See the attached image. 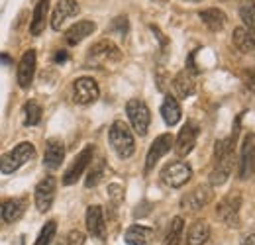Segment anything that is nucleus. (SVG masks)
Returning a JSON list of instances; mask_svg holds the SVG:
<instances>
[{
	"label": "nucleus",
	"instance_id": "1",
	"mask_svg": "<svg viewBox=\"0 0 255 245\" xmlns=\"http://www.w3.org/2000/svg\"><path fill=\"white\" fill-rule=\"evenodd\" d=\"M238 131H240V118L236 120V127L232 131V135L228 139H220L216 143V151H214V169L210 173V184L212 186H222L232 171H234V161H236V139H238Z\"/></svg>",
	"mask_w": 255,
	"mask_h": 245
},
{
	"label": "nucleus",
	"instance_id": "2",
	"mask_svg": "<svg viewBox=\"0 0 255 245\" xmlns=\"http://www.w3.org/2000/svg\"><path fill=\"white\" fill-rule=\"evenodd\" d=\"M120 61H122V51L110 39H98L95 45H91L87 53V65L96 69H104L108 65H116Z\"/></svg>",
	"mask_w": 255,
	"mask_h": 245
},
{
	"label": "nucleus",
	"instance_id": "3",
	"mask_svg": "<svg viewBox=\"0 0 255 245\" xmlns=\"http://www.w3.org/2000/svg\"><path fill=\"white\" fill-rule=\"evenodd\" d=\"M108 141L112 145V149L116 151V155L120 159H129L133 151H135V141H133V133H131V127L124 123L122 120H116V122L110 125L108 129Z\"/></svg>",
	"mask_w": 255,
	"mask_h": 245
},
{
	"label": "nucleus",
	"instance_id": "4",
	"mask_svg": "<svg viewBox=\"0 0 255 245\" xmlns=\"http://www.w3.org/2000/svg\"><path fill=\"white\" fill-rule=\"evenodd\" d=\"M35 155V149L30 141H22L18 143L12 151L4 153L0 157V173L10 175L14 171H18L22 165H26L28 161H32V157Z\"/></svg>",
	"mask_w": 255,
	"mask_h": 245
},
{
	"label": "nucleus",
	"instance_id": "5",
	"mask_svg": "<svg viewBox=\"0 0 255 245\" xmlns=\"http://www.w3.org/2000/svg\"><path fill=\"white\" fill-rule=\"evenodd\" d=\"M126 114L129 118V123L133 127V131L137 135H147L149 131V123H151V112L147 108V104L139 98H131L126 104Z\"/></svg>",
	"mask_w": 255,
	"mask_h": 245
},
{
	"label": "nucleus",
	"instance_id": "6",
	"mask_svg": "<svg viewBox=\"0 0 255 245\" xmlns=\"http://www.w3.org/2000/svg\"><path fill=\"white\" fill-rule=\"evenodd\" d=\"M240 210H242V194L240 192L226 194L220 200V204L216 206V214L228 228H238L240 226Z\"/></svg>",
	"mask_w": 255,
	"mask_h": 245
},
{
	"label": "nucleus",
	"instance_id": "7",
	"mask_svg": "<svg viewBox=\"0 0 255 245\" xmlns=\"http://www.w3.org/2000/svg\"><path fill=\"white\" fill-rule=\"evenodd\" d=\"M192 179V167L187 161H173L161 171V181L169 188H181Z\"/></svg>",
	"mask_w": 255,
	"mask_h": 245
},
{
	"label": "nucleus",
	"instance_id": "8",
	"mask_svg": "<svg viewBox=\"0 0 255 245\" xmlns=\"http://www.w3.org/2000/svg\"><path fill=\"white\" fill-rule=\"evenodd\" d=\"M212 198H214V190H212L210 186L200 184V186L192 188L191 192H187V194L181 198V204H179V206H181V210H185V212H189V214H194V212L206 208V206L212 202Z\"/></svg>",
	"mask_w": 255,
	"mask_h": 245
},
{
	"label": "nucleus",
	"instance_id": "9",
	"mask_svg": "<svg viewBox=\"0 0 255 245\" xmlns=\"http://www.w3.org/2000/svg\"><path fill=\"white\" fill-rule=\"evenodd\" d=\"M100 96V89L93 77H79L73 83V100L81 106H89L98 100Z\"/></svg>",
	"mask_w": 255,
	"mask_h": 245
},
{
	"label": "nucleus",
	"instance_id": "10",
	"mask_svg": "<svg viewBox=\"0 0 255 245\" xmlns=\"http://www.w3.org/2000/svg\"><path fill=\"white\" fill-rule=\"evenodd\" d=\"M93 157H95V147L93 145H87L81 153L75 157V161L69 165V169L65 171L63 175V184L69 186V184H75L89 169V165L93 163Z\"/></svg>",
	"mask_w": 255,
	"mask_h": 245
},
{
	"label": "nucleus",
	"instance_id": "11",
	"mask_svg": "<svg viewBox=\"0 0 255 245\" xmlns=\"http://www.w3.org/2000/svg\"><path fill=\"white\" fill-rule=\"evenodd\" d=\"M55 190H57V183L51 175H47L45 179H41L39 184L35 186V194H33V200H35V208L45 214L51 210L53 206V200H55Z\"/></svg>",
	"mask_w": 255,
	"mask_h": 245
},
{
	"label": "nucleus",
	"instance_id": "12",
	"mask_svg": "<svg viewBox=\"0 0 255 245\" xmlns=\"http://www.w3.org/2000/svg\"><path fill=\"white\" fill-rule=\"evenodd\" d=\"M198 133H200L198 125L194 122H191V120L181 127V131H179V135L175 137V143H173V145H175V151H177L179 157H187V155L194 149L196 139H198Z\"/></svg>",
	"mask_w": 255,
	"mask_h": 245
},
{
	"label": "nucleus",
	"instance_id": "13",
	"mask_svg": "<svg viewBox=\"0 0 255 245\" xmlns=\"http://www.w3.org/2000/svg\"><path fill=\"white\" fill-rule=\"evenodd\" d=\"M173 143H175V137L171 133H161L159 137L151 143V147L147 151V157H145V173H149V171L155 169V165L161 161V157H165V155L171 151Z\"/></svg>",
	"mask_w": 255,
	"mask_h": 245
},
{
	"label": "nucleus",
	"instance_id": "14",
	"mask_svg": "<svg viewBox=\"0 0 255 245\" xmlns=\"http://www.w3.org/2000/svg\"><path fill=\"white\" fill-rule=\"evenodd\" d=\"M79 14V2L77 0H59L51 12V28L55 31L63 30V26Z\"/></svg>",
	"mask_w": 255,
	"mask_h": 245
},
{
	"label": "nucleus",
	"instance_id": "15",
	"mask_svg": "<svg viewBox=\"0 0 255 245\" xmlns=\"http://www.w3.org/2000/svg\"><path fill=\"white\" fill-rule=\"evenodd\" d=\"M85 224H87V232L104 242L106 240V220H104V210L100 206H89L87 208V214H85Z\"/></svg>",
	"mask_w": 255,
	"mask_h": 245
},
{
	"label": "nucleus",
	"instance_id": "16",
	"mask_svg": "<svg viewBox=\"0 0 255 245\" xmlns=\"http://www.w3.org/2000/svg\"><path fill=\"white\" fill-rule=\"evenodd\" d=\"M254 135H246L244 145H242V153H240V179L248 181L255 171V161H254Z\"/></svg>",
	"mask_w": 255,
	"mask_h": 245
},
{
	"label": "nucleus",
	"instance_id": "17",
	"mask_svg": "<svg viewBox=\"0 0 255 245\" xmlns=\"http://www.w3.org/2000/svg\"><path fill=\"white\" fill-rule=\"evenodd\" d=\"M95 31H96V24L93 20H81V22L73 24L69 30L65 31V41H67V45L75 47L83 39H87L89 35H93Z\"/></svg>",
	"mask_w": 255,
	"mask_h": 245
},
{
	"label": "nucleus",
	"instance_id": "18",
	"mask_svg": "<svg viewBox=\"0 0 255 245\" xmlns=\"http://www.w3.org/2000/svg\"><path fill=\"white\" fill-rule=\"evenodd\" d=\"M35 75V51L28 49L18 63V85L20 89H30Z\"/></svg>",
	"mask_w": 255,
	"mask_h": 245
},
{
	"label": "nucleus",
	"instance_id": "19",
	"mask_svg": "<svg viewBox=\"0 0 255 245\" xmlns=\"http://www.w3.org/2000/svg\"><path fill=\"white\" fill-rule=\"evenodd\" d=\"M65 159V145L59 139H49L45 143V153H43V165L49 171H57Z\"/></svg>",
	"mask_w": 255,
	"mask_h": 245
},
{
	"label": "nucleus",
	"instance_id": "20",
	"mask_svg": "<svg viewBox=\"0 0 255 245\" xmlns=\"http://www.w3.org/2000/svg\"><path fill=\"white\" fill-rule=\"evenodd\" d=\"M194 77H196V73H192L189 69H183L175 75L173 89H175L179 98H189L194 94V91H196V79Z\"/></svg>",
	"mask_w": 255,
	"mask_h": 245
},
{
	"label": "nucleus",
	"instance_id": "21",
	"mask_svg": "<svg viewBox=\"0 0 255 245\" xmlns=\"http://www.w3.org/2000/svg\"><path fill=\"white\" fill-rule=\"evenodd\" d=\"M155 240V232L147 226H139V224H133L129 226L124 234V242L128 245H151Z\"/></svg>",
	"mask_w": 255,
	"mask_h": 245
},
{
	"label": "nucleus",
	"instance_id": "22",
	"mask_svg": "<svg viewBox=\"0 0 255 245\" xmlns=\"http://www.w3.org/2000/svg\"><path fill=\"white\" fill-rule=\"evenodd\" d=\"M26 196H20V198H10V200H6L2 206H0V216H2V220L6 222V224H14V222H18L24 212H26Z\"/></svg>",
	"mask_w": 255,
	"mask_h": 245
},
{
	"label": "nucleus",
	"instance_id": "23",
	"mask_svg": "<svg viewBox=\"0 0 255 245\" xmlns=\"http://www.w3.org/2000/svg\"><path fill=\"white\" fill-rule=\"evenodd\" d=\"M198 16H200L202 24L210 31H222L226 28V24H228V16L220 8H206Z\"/></svg>",
	"mask_w": 255,
	"mask_h": 245
},
{
	"label": "nucleus",
	"instance_id": "24",
	"mask_svg": "<svg viewBox=\"0 0 255 245\" xmlns=\"http://www.w3.org/2000/svg\"><path fill=\"white\" fill-rule=\"evenodd\" d=\"M208 240H210V226H208L204 220H196V222H192L191 228L187 230L185 244L187 245H206Z\"/></svg>",
	"mask_w": 255,
	"mask_h": 245
},
{
	"label": "nucleus",
	"instance_id": "25",
	"mask_svg": "<svg viewBox=\"0 0 255 245\" xmlns=\"http://www.w3.org/2000/svg\"><path fill=\"white\" fill-rule=\"evenodd\" d=\"M161 116L167 125H177L181 122V116H183L181 104L177 102V98L173 94H165V100L161 104Z\"/></svg>",
	"mask_w": 255,
	"mask_h": 245
},
{
	"label": "nucleus",
	"instance_id": "26",
	"mask_svg": "<svg viewBox=\"0 0 255 245\" xmlns=\"http://www.w3.org/2000/svg\"><path fill=\"white\" fill-rule=\"evenodd\" d=\"M47 16H49V0H37V4H35L32 14V24H30L32 35H39L43 31L45 22H47Z\"/></svg>",
	"mask_w": 255,
	"mask_h": 245
},
{
	"label": "nucleus",
	"instance_id": "27",
	"mask_svg": "<svg viewBox=\"0 0 255 245\" xmlns=\"http://www.w3.org/2000/svg\"><path fill=\"white\" fill-rule=\"evenodd\" d=\"M232 41H234V47L240 53H252V51H255V37L244 26H240V28L234 30Z\"/></svg>",
	"mask_w": 255,
	"mask_h": 245
},
{
	"label": "nucleus",
	"instance_id": "28",
	"mask_svg": "<svg viewBox=\"0 0 255 245\" xmlns=\"http://www.w3.org/2000/svg\"><path fill=\"white\" fill-rule=\"evenodd\" d=\"M183 232H185V220L181 216H175L167 228V234H165V240L163 245H181V238H183Z\"/></svg>",
	"mask_w": 255,
	"mask_h": 245
},
{
	"label": "nucleus",
	"instance_id": "29",
	"mask_svg": "<svg viewBox=\"0 0 255 245\" xmlns=\"http://www.w3.org/2000/svg\"><path fill=\"white\" fill-rule=\"evenodd\" d=\"M240 16L244 22V28L255 37V0H246L240 6Z\"/></svg>",
	"mask_w": 255,
	"mask_h": 245
},
{
	"label": "nucleus",
	"instance_id": "30",
	"mask_svg": "<svg viewBox=\"0 0 255 245\" xmlns=\"http://www.w3.org/2000/svg\"><path fill=\"white\" fill-rule=\"evenodd\" d=\"M104 171H106V161H104V157H98V159L95 161V165L91 167V171L87 173L85 186H87V188H95L96 184L102 181V177H104Z\"/></svg>",
	"mask_w": 255,
	"mask_h": 245
},
{
	"label": "nucleus",
	"instance_id": "31",
	"mask_svg": "<svg viewBox=\"0 0 255 245\" xmlns=\"http://www.w3.org/2000/svg\"><path fill=\"white\" fill-rule=\"evenodd\" d=\"M41 106L35 102V100H28L26 102V106H24V116H26V120L24 123L28 125V127H33V125H37L39 120H41Z\"/></svg>",
	"mask_w": 255,
	"mask_h": 245
},
{
	"label": "nucleus",
	"instance_id": "32",
	"mask_svg": "<svg viewBox=\"0 0 255 245\" xmlns=\"http://www.w3.org/2000/svg\"><path fill=\"white\" fill-rule=\"evenodd\" d=\"M55 234H57V222L55 220L45 222V226L41 228V232H39V236H37V240H35L33 245H51Z\"/></svg>",
	"mask_w": 255,
	"mask_h": 245
},
{
	"label": "nucleus",
	"instance_id": "33",
	"mask_svg": "<svg viewBox=\"0 0 255 245\" xmlns=\"http://www.w3.org/2000/svg\"><path fill=\"white\" fill-rule=\"evenodd\" d=\"M108 196L112 200V206H120V202L124 200V188L120 184H110L108 186Z\"/></svg>",
	"mask_w": 255,
	"mask_h": 245
},
{
	"label": "nucleus",
	"instance_id": "34",
	"mask_svg": "<svg viewBox=\"0 0 255 245\" xmlns=\"http://www.w3.org/2000/svg\"><path fill=\"white\" fill-rule=\"evenodd\" d=\"M63 245H85V236H83L81 232L73 230V232H69V234H67Z\"/></svg>",
	"mask_w": 255,
	"mask_h": 245
},
{
	"label": "nucleus",
	"instance_id": "35",
	"mask_svg": "<svg viewBox=\"0 0 255 245\" xmlns=\"http://www.w3.org/2000/svg\"><path fill=\"white\" fill-rule=\"evenodd\" d=\"M242 77H244V85L252 92H255V69H246Z\"/></svg>",
	"mask_w": 255,
	"mask_h": 245
},
{
	"label": "nucleus",
	"instance_id": "36",
	"mask_svg": "<svg viewBox=\"0 0 255 245\" xmlns=\"http://www.w3.org/2000/svg\"><path fill=\"white\" fill-rule=\"evenodd\" d=\"M112 28H114V30H118L120 33H122V35H126V31H128V20H126V16H120L118 20H114Z\"/></svg>",
	"mask_w": 255,
	"mask_h": 245
},
{
	"label": "nucleus",
	"instance_id": "37",
	"mask_svg": "<svg viewBox=\"0 0 255 245\" xmlns=\"http://www.w3.org/2000/svg\"><path fill=\"white\" fill-rule=\"evenodd\" d=\"M242 245H255V228L242 238Z\"/></svg>",
	"mask_w": 255,
	"mask_h": 245
},
{
	"label": "nucleus",
	"instance_id": "38",
	"mask_svg": "<svg viewBox=\"0 0 255 245\" xmlns=\"http://www.w3.org/2000/svg\"><path fill=\"white\" fill-rule=\"evenodd\" d=\"M67 59V53L65 51H59L57 55H55V63H61V61H65Z\"/></svg>",
	"mask_w": 255,
	"mask_h": 245
},
{
	"label": "nucleus",
	"instance_id": "39",
	"mask_svg": "<svg viewBox=\"0 0 255 245\" xmlns=\"http://www.w3.org/2000/svg\"><path fill=\"white\" fill-rule=\"evenodd\" d=\"M0 61L4 63V65H10L12 59H10V55H0Z\"/></svg>",
	"mask_w": 255,
	"mask_h": 245
},
{
	"label": "nucleus",
	"instance_id": "40",
	"mask_svg": "<svg viewBox=\"0 0 255 245\" xmlns=\"http://www.w3.org/2000/svg\"><path fill=\"white\" fill-rule=\"evenodd\" d=\"M151 2H157V4H167L169 0H151Z\"/></svg>",
	"mask_w": 255,
	"mask_h": 245
},
{
	"label": "nucleus",
	"instance_id": "41",
	"mask_svg": "<svg viewBox=\"0 0 255 245\" xmlns=\"http://www.w3.org/2000/svg\"><path fill=\"white\" fill-rule=\"evenodd\" d=\"M183 2H191V4H198V2H202V0H183Z\"/></svg>",
	"mask_w": 255,
	"mask_h": 245
},
{
	"label": "nucleus",
	"instance_id": "42",
	"mask_svg": "<svg viewBox=\"0 0 255 245\" xmlns=\"http://www.w3.org/2000/svg\"><path fill=\"white\" fill-rule=\"evenodd\" d=\"M254 161H255V149H254Z\"/></svg>",
	"mask_w": 255,
	"mask_h": 245
}]
</instances>
